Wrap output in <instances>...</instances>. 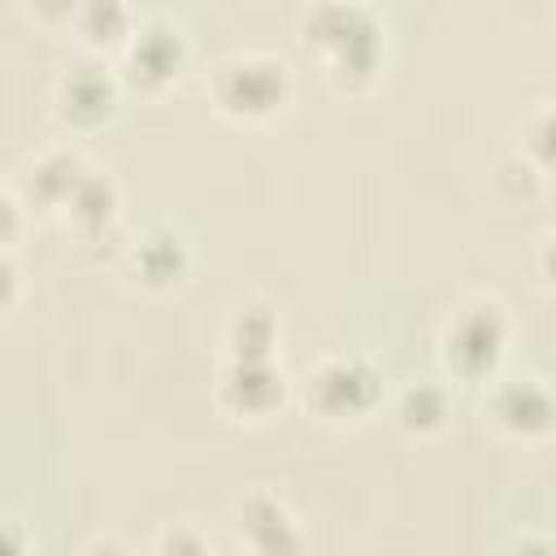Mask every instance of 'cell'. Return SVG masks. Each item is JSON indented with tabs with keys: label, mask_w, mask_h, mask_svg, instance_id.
<instances>
[{
	"label": "cell",
	"mask_w": 556,
	"mask_h": 556,
	"mask_svg": "<svg viewBox=\"0 0 556 556\" xmlns=\"http://www.w3.org/2000/svg\"><path fill=\"white\" fill-rule=\"evenodd\" d=\"M282 348V317L269 300L252 295L239 300L226 313L222 326V356H239V361H278Z\"/></svg>",
	"instance_id": "5bb4252c"
},
{
	"label": "cell",
	"mask_w": 556,
	"mask_h": 556,
	"mask_svg": "<svg viewBox=\"0 0 556 556\" xmlns=\"http://www.w3.org/2000/svg\"><path fill=\"white\" fill-rule=\"evenodd\" d=\"M22 300V265H17V248H0V308L17 313Z\"/></svg>",
	"instance_id": "44dd1931"
},
{
	"label": "cell",
	"mask_w": 556,
	"mask_h": 556,
	"mask_svg": "<svg viewBox=\"0 0 556 556\" xmlns=\"http://www.w3.org/2000/svg\"><path fill=\"white\" fill-rule=\"evenodd\" d=\"M530 269H534V278H539L543 291H556V226H547V230L534 239Z\"/></svg>",
	"instance_id": "ffe728a7"
},
{
	"label": "cell",
	"mask_w": 556,
	"mask_h": 556,
	"mask_svg": "<svg viewBox=\"0 0 556 556\" xmlns=\"http://www.w3.org/2000/svg\"><path fill=\"white\" fill-rule=\"evenodd\" d=\"M208 109L230 126H269L295 100V74L274 52H226L204 83Z\"/></svg>",
	"instance_id": "3957f363"
},
{
	"label": "cell",
	"mask_w": 556,
	"mask_h": 556,
	"mask_svg": "<svg viewBox=\"0 0 556 556\" xmlns=\"http://www.w3.org/2000/svg\"><path fill=\"white\" fill-rule=\"evenodd\" d=\"M26 17L39 22V26H65L70 30V17L78 9V0H22Z\"/></svg>",
	"instance_id": "7402d4cb"
},
{
	"label": "cell",
	"mask_w": 556,
	"mask_h": 556,
	"mask_svg": "<svg viewBox=\"0 0 556 556\" xmlns=\"http://www.w3.org/2000/svg\"><path fill=\"white\" fill-rule=\"evenodd\" d=\"M295 400V382L278 361H239L222 356L213 374V404L243 426H265L274 421L287 404Z\"/></svg>",
	"instance_id": "52a82bcc"
},
{
	"label": "cell",
	"mask_w": 556,
	"mask_h": 556,
	"mask_svg": "<svg viewBox=\"0 0 556 556\" xmlns=\"http://www.w3.org/2000/svg\"><path fill=\"white\" fill-rule=\"evenodd\" d=\"M208 547H213V539L195 521H165L161 534L152 539V552H161V556H195Z\"/></svg>",
	"instance_id": "ac0fdd59"
},
{
	"label": "cell",
	"mask_w": 556,
	"mask_h": 556,
	"mask_svg": "<svg viewBox=\"0 0 556 556\" xmlns=\"http://www.w3.org/2000/svg\"><path fill=\"white\" fill-rule=\"evenodd\" d=\"M387 417L404 439H439L452 426L447 378H408L387 395Z\"/></svg>",
	"instance_id": "7c38bea8"
},
{
	"label": "cell",
	"mask_w": 556,
	"mask_h": 556,
	"mask_svg": "<svg viewBox=\"0 0 556 556\" xmlns=\"http://www.w3.org/2000/svg\"><path fill=\"white\" fill-rule=\"evenodd\" d=\"M91 169V161L83 156V148L74 143H52V148H39L22 169H17V191L26 195L30 213L35 217H61L74 187L83 182V174Z\"/></svg>",
	"instance_id": "8fae6325"
},
{
	"label": "cell",
	"mask_w": 556,
	"mask_h": 556,
	"mask_svg": "<svg viewBox=\"0 0 556 556\" xmlns=\"http://www.w3.org/2000/svg\"><path fill=\"white\" fill-rule=\"evenodd\" d=\"M295 404L313 421L348 430L387 408V374L365 352H326L295 378Z\"/></svg>",
	"instance_id": "277c9868"
},
{
	"label": "cell",
	"mask_w": 556,
	"mask_h": 556,
	"mask_svg": "<svg viewBox=\"0 0 556 556\" xmlns=\"http://www.w3.org/2000/svg\"><path fill=\"white\" fill-rule=\"evenodd\" d=\"M235 534H239V547L256 552V556H291V552H304L308 547V534H304V521L300 513L269 486H252L239 508H235Z\"/></svg>",
	"instance_id": "30bf717a"
},
{
	"label": "cell",
	"mask_w": 556,
	"mask_h": 556,
	"mask_svg": "<svg viewBox=\"0 0 556 556\" xmlns=\"http://www.w3.org/2000/svg\"><path fill=\"white\" fill-rule=\"evenodd\" d=\"M117 269L143 295H174L195 274V243H191V235L182 226L152 222V226H143V230L130 235Z\"/></svg>",
	"instance_id": "9c48e42d"
},
{
	"label": "cell",
	"mask_w": 556,
	"mask_h": 556,
	"mask_svg": "<svg viewBox=\"0 0 556 556\" xmlns=\"http://www.w3.org/2000/svg\"><path fill=\"white\" fill-rule=\"evenodd\" d=\"M30 217H35V213H30L26 195L17 191V182H9V187L0 191V248H17Z\"/></svg>",
	"instance_id": "d6986e66"
},
{
	"label": "cell",
	"mask_w": 556,
	"mask_h": 556,
	"mask_svg": "<svg viewBox=\"0 0 556 556\" xmlns=\"http://www.w3.org/2000/svg\"><path fill=\"white\" fill-rule=\"evenodd\" d=\"M135 26H139V13L130 0H78V9L70 17V35L78 39V48L87 56H104V61L126 48Z\"/></svg>",
	"instance_id": "9a60e30c"
},
{
	"label": "cell",
	"mask_w": 556,
	"mask_h": 556,
	"mask_svg": "<svg viewBox=\"0 0 556 556\" xmlns=\"http://www.w3.org/2000/svg\"><path fill=\"white\" fill-rule=\"evenodd\" d=\"M491 182H495V195L504 200V204H530V200H539V191H543V174L513 148L508 156H500L495 161V174H491Z\"/></svg>",
	"instance_id": "e0dca14e"
},
{
	"label": "cell",
	"mask_w": 556,
	"mask_h": 556,
	"mask_svg": "<svg viewBox=\"0 0 556 556\" xmlns=\"http://www.w3.org/2000/svg\"><path fill=\"white\" fill-rule=\"evenodd\" d=\"M295 43L339 96H369L387 74L391 35L369 0H308L295 17Z\"/></svg>",
	"instance_id": "6da1fadb"
},
{
	"label": "cell",
	"mask_w": 556,
	"mask_h": 556,
	"mask_svg": "<svg viewBox=\"0 0 556 556\" xmlns=\"http://www.w3.org/2000/svg\"><path fill=\"white\" fill-rule=\"evenodd\" d=\"M113 61H117V74H122L126 91L165 96V91L178 87V78L191 65V39L174 17L152 13V17H139L135 35L126 39V48Z\"/></svg>",
	"instance_id": "8992f818"
},
{
	"label": "cell",
	"mask_w": 556,
	"mask_h": 556,
	"mask_svg": "<svg viewBox=\"0 0 556 556\" xmlns=\"http://www.w3.org/2000/svg\"><path fill=\"white\" fill-rule=\"evenodd\" d=\"M122 100H126V83H122L117 65H109L104 56H83V61L65 65L48 91V109H52L56 126L70 135L104 130L122 113Z\"/></svg>",
	"instance_id": "5b68a950"
},
{
	"label": "cell",
	"mask_w": 556,
	"mask_h": 556,
	"mask_svg": "<svg viewBox=\"0 0 556 556\" xmlns=\"http://www.w3.org/2000/svg\"><path fill=\"white\" fill-rule=\"evenodd\" d=\"M482 417L508 443H547L556 434V387L539 374H500L486 382Z\"/></svg>",
	"instance_id": "ba28073f"
},
{
	"label": "cell",
	"mask_w": 556,
	"mask_h": 556,
	"mask_svg": "<svg viewBox=\"0 0 556 556\" xmlns=\"http://www.w3.org/2000/svg\"><path fill=\"white\" fill-rule=\"evenodd\" d=\"M61 222H65L74 248L87 243V239H100V235L122 230V187H117V178L91 165V169L83 174V182L74 187V195H70Z\"/></svg>",
	"instance_id": "4fadbf2b"
},
{
	"label": "cell",
	"mask_w": 556,
	"mask_h": 556,
	"mask_svg": "<svg viewBox=\"0 0 556 556\" xmlns=\"http://www.w3.org/2000/svg\"><path fill=\"white\" fill-rule=\"evenodd\" d=\"M513 313L495 295H465L434 334L439 374L460 387H486L504 374V361L513 352Z\"/></svg>",
	"instance_id": "7a4b0ae2"
},
{
	"label": "cell",
	"mask_w": 556,
	"mask_h": 556,
	"mask_svg": "<svg viewBox=\"0 0 556 556\" xmlns=\"http://www.w3.org/2000/svg\"><path fill=\"white\" fill-rule=\"evenodd\" d=\"M517 152H521L543 178H556V104H534V109L521 117Z\"/></svg>",
	"instance_id": "2e32d148"
}]
</instances>
